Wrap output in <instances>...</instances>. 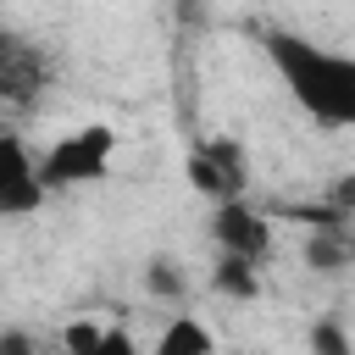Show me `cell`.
<instances>
[{
  "label": "cell",
  "mask_w": 355,
  "mask_h": 355,
  "mask_svg": "<svg viewBox=\"0 0 355 355\" xmlns=\"http://www.w3.org/2000/svg\"><path fill=\"white\" fill-rule=\"evenodd\" d=\"M261 50L283 78L288 100L316 128H355V55L311 44L305 33L288 28H261Z\"/></svg>",
  "instance_id": "1"
},
{
  "label": "cell",
  "mask_w": 355,
  "mask_h": 355,
  "mask_svg": "<svg viewBox=\"0 0 355 355\" xmlns=\"http://www.w3.org/2000/svg\"><path fill=\"white\" fill-rule=\"evenodd\" d=\"M111 150H116V133L105 122H89V128H72L61 133L44 161H39V178L44 189H78V183H100L111 172Z\"/></svg>",
  "instance_id": "2"
},
{
  "label": "cell",
  "mask_w": 355,
  "mask_h": 355,
  "mask_svg": "<svg viewBox=\"0 0 355 355\" xmlns=\"http://www.w3.org/2000/svg\"><path fill=\"white\" fill-rule=\"evenodd\" d=\"M183 172H189L194 194H205L211 205L244 200V189H250V155H244L239 139H200L189 150V166Z\"/></svg>",
  "instance_id": "3"
},
{
  "label": "cell",
  "mask_w": 355,
  "mask_h": 355,
  "mask_svg": "<svg viewBox=\"0 0 355 355\" xmlns=\"http://www.w3.org/2000/svg\"><path fill=\"white\" fill-rule=\"evenodd\" d=\"M50 83V61L22 33L0 28V111H28Z\"/></svg>",
  "instance_id": "4"
},
{
  "label": "cell",
  "mask_w": 355,
  "mask_h": 355,
  "mask_svg": "<svg viewBox=\"0 0 355 355\" xmlns=\"http://www.w3.org/2000/svg\"><path fill=\"white\" fill-rule=\"evenodd\" d=\"M44 178H39V161L28 150L22 133H0V222L6 216H33L44 205Z\"/></svg>",
  "instance_id": "5"
},
{
  "label": "cell",
  "mask_w": 355,
  "mask_h": 355,
  "mask_svg": "<svg viewBox=\"0 0 355 355\" xmlns=\"http://www.w3.org/2000/svg\"><path fill=\"white\" fill-rule=\"evenodd\" d=\"M211 239H216V250H227V255H244V261H272V222H266V211H255L250 200H222L216 211H211Z\"/></svg>",
  "instance_id": "6"
},
{
  "label": "cell",
  "mask_w": 355,
  "mask_h": 355,
  "mask_svg": "<svg viewBox=\"0 0 355 355\" xmlns=\"http://www.w3.org/2000/svg\"><path fill=\"white\" fill-rule=\"evenodd\" d=\"M305 266H311V272H344V266H355V227H349V222L311 227V239H305Z\"/></svg>",
  "instance_id": "7"
},
{
  "label": "cell",
  "mask_w": 355,
  "mask_h": 355,
  "mask_svg": "<svg viewBox=\"0 0 355 355\" xmlns=\"http://www.w3.org/2000/svg\"><path fill=\"white\" fill-rule=\"evenodd\" d=\"M211 288H216L222 300H255V294H261V266L222 250L216 266H211Z\"/></svg>",
  "instance_id": "8"
},
{
  "label": "cell",
  "mask_w": 355,
  "mask_h": 355,
  "mask_svg": "<svg viewBox=\"0 0 355 355\" xmlns=\"http://www.w3.org/2000/svg\"><path fill=\"white\" fill-rule=\"evenodd\" d=\"M211 349H216V338H211V327L200 316H172L150 355H211Z\"/></svg>",
  "instance_id": "9"
},
{
  "label": "cell",
  "mask_w": 355,
  "mask_h": 355,
  "mask_svg": "<svg viewBox=\"0 0 355 355\" xmlns=\"http://www.w3.org/2000/svg\"><path fill=\"white\" fill-rule=\"evenodd\" d=\"M144 288H150V300L178 305V300L189 294V272H183L172 255H150V266H144Z\"/></svg>",
  "instance_id": "10"
},
{
  "label": "cell",
  "mask_w": 355,
  "mask_h": 355,
  "mask_svg": "<svg viewBox=\"0 0 355 355\" xmlns=\"http://www.w3.org/2000/svg\"><path fill=\"white\" fill-rule=\"evenodd\" d=\"M311 355H355V344H349V333H344L338 316L311 322Z\"/></svg>",
  "instance_id": "11"
},
{
  "label": "cell",
  "mask_w": 355,
  "mask_h": 355,
  "mask_svg": "<svg viewBox=\"0 0 355 355\" xmlns=\"http://www.w3.org/2000/svg\"><path fill=\"white\" fill-rule=\"evenodd\" d=\"M100 333H105V327H94V322H67V327H61V355H83V349H94Z\"/></svg>",
  "instance_id": "12"
},
{
  "label": "cell",
  "mask_w": 355,
  "mask_h": 355,
  "mask_svg": "<svg viewBox=\"0 0 355 355\" xmlns=\"http://www.w3.org/2000/svg\"><path fill=\"white\" fill-rule=\"evenodd\" d=\"M327 205H333L338 216H355V172H338V178H333V189H327Z\"/></svg>",
  "instance_id": "13"
},
{
  "label": "cell",
  "mask_w": 355,
  "mask_h": 355,
  "mask_svg": "<svg viewBox=\"0 0 355 355\" xmlns=\"http://www.w3.org/2000/svg\"><path fill=\"white\" fill-rule=\"evenodd\" d=\"M83 355H139V349H133L128 327H105V333L94 338V349H83Z\"/></svg>",
  "instance_id": "14"
},
{
  "label": "cell",
  "mask_w": 355,
  "mask_h": 355,
  "mask_svg": "<svg viewBox=\"0 0 355 355\" xmlns=\"http://www.w3.org/2000/svg\"><path fill=\"white\" fill-rule=\"evenodd\" d=\"M0 355H39V338L28 327H6L0 333Z\"/></svg>",
  "instance_id": "15"
},
{
  "label": "cell",
  "mask_w": 355,
  "mask_h": 355,
  "mask_svg": "<svg viewBox=\"0 0 355 355\" xmlns=\"http://www.w3.org/2000/svg\"><path fill=\"white\" fill-rule=\"evenodd\" d=\"M172 11H178V22H200L205 17V0H178Z\"/></svg>",
  "instance_id": "16"
}]
</instances>
